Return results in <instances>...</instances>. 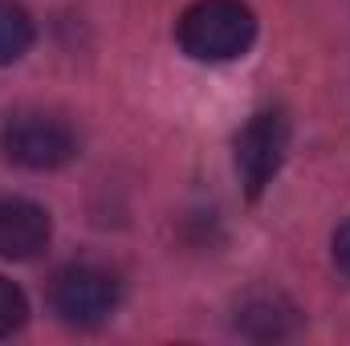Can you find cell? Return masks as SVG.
Here are the masks:
<instances>
[{
  "mask_svg": "<svg viewBox=\"0 0 350 346\" xmlns=\"http://www.w3.org/2000/svg\"><path fill=\"white\" fill-rule=\"evenodd\" d=\"M175 37L196 62H237L257 41V16L245 0H196L179 16Z\"/></svg>",
  "mask_w": 350,
  "mask_h": 346,
  "instance_id": "1",
  "label": "cell"
},
{
  "mask_svg": "<svg viewBox=\"0 0 350 346\" xmlns=\"http://www.w3.org/2000/svg\"><path fill=\"white\" fill-rule=\"evenodd\" d=\"M0 151H4L8 163H16L25 172H57L78 155V135L66 118L25 110V114L4 122Z\"/></svg>",
  "mask_w": 350,
  "mask_h": 346,
  "instance_id": "2",
  "label": "cell"
},
{
  "mask_svg": "<svg viewBox=\"0 0 350 346\" xmlns=\"http://www.w3.org/2000/svg\"><path fill=\"white\" fill-rule=\"evenodd\" d=\"M49 302L62 322H70L78 330H94L118 310L122 285L102 265H66L49 285Z\"/></svg>",
  "mask_w": 350,
  "mask_h": 346,
  "instance_id": "3",
  "label": "cell"
},
{
  "mask_svg": "<svg viewBox=\"0 0 350 346\" xmlns=\"http://www.w3.org/2000/svg\"><path fill=\"white\" fill-rule=\"evenodd\" d=\"M237 175L245 183V191L257 200L265 187L277 179L281 163H285V151H289V122L281 110H257L241 135H237Z\"/></svg>",
  "mask_w": 350,
  "mask_h": 346,
  "instance_id": "4",
  "label": "cell"
},
{
  "mask_svg": "<svg viewBox=\"0 0 350 346\" xmlns=\"http://www.w3.org/2000/svg\"><path fill=\"white\" fill-rule=\"evenodd\" d=\"M53 237V220L33 200H0V257L33 261L45 253Z\"/></svg>",
  "mask_w": 350,
  "mask_h": 346,
  "instance_id": "5",
  "label": "cell"
},
{
  "mask_svg": "<svg viewBox=\"0 0 350 346\" xmlns=\"http://www.w3.org/2000/svg\"><path fill=\"white\" fill-rule=\"evenodd\" d=\"M301 318H297V306L281 293H269L257 289L249 293L241 306H237V330L245 338H257V343H277V338H289L297 334Z\"/></svg>",
  "mask_w": 350,
  "mask_h": 346,
  "instance_id": "6",
  "label": "cell"
},
{
  "mask_svg": "<svg viewBox=\"0 0 350 346\" xmlns=\"http://www.w3.org/2000/svg\"><path fill=\"white\" fill-rule=\"evenodd\" d=\"M33 16L16 0H0V70L21 62L33 49Z\"/></svg>",
  "mask_w": 350,
  "mask_h": 346,
  "instance_id": "7",
  "label": "cell"
},
{
  "mask_svg": "<svg viewBox=\"0 0 350 346\" xmlns=\"http://www.w3.org/2000/svg\"><path fill=\"white\" fill-rule=\"evenodd\" d=\"M29 322V297L16 281L0 277V338H12Z\"/></svg>",
  "mask_w": 350,
  "mask_h": 346,
  "instance_id": "8",
  "label": "cell"
},
{
  "mask_svg": "<svg viewBox=\"0 0 350 346\" xmlns=\"http://www.w3.org/2000/svg\"><path fill=\"white\" fill-rule=\"evenodd\" d=\"M334 265H338L342 277H350V220L334 232Z\"/></svg>",
  "mask_w": 350,
  "mask_h": 346,
  "instance_id": "9",
  "label": "cell"
}]
</instances>
